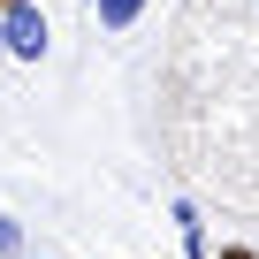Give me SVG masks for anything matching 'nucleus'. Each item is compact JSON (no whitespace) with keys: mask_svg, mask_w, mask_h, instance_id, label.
I'll return each instance as SVG.
<instances>
[{"mask_svg":"<svg viewBox=\"0 0 259 259\" xmlns=\"http://www.w3.org/2000/svg\"><path fill=\"white\" fill-rule=\"evenodd\" d=\"M0 8H8V0H0Z\"/></svg>","mask_w":259,"mask_h":259,"instance_id":"obj_7","label":"nucleus"},{"mask_svg":"<svg viewBox=\"0 0 259 259\" xmlns=\"http://www.w3.org/2000/svg\"><path fill=\"white\" fill-rule=\"evenodd\" d=\"M0 61H16V54H8V16H0Z\"/></svg>","mask_w":259,"mask_h":259,"instance_id":"obj_5","label":"nucleus"},{"mask_svg":"<svg viewBox=\"0 0 259 259\" xmlns=\"http://www.w3.org/2000/svg\"><path fill=\"white\" fill-rule=\"evenodd\" d=\"M138 16H145V0H92V23L99 31H130Z\"/></svg>","mask_w":259,"mask_h":259,"instance_id":"obj_2","label":"nucleus"},{"mask_svg":"<svg viewBox=\"0 0 259 259\" xmlns=\"http://www.w3.org/2000/svg\"><path fill=\"white\" fill-rule=\"evenodd\" d=\"M0 259H31V244H23V221H16V213H0Z\"/></svg>","mask_w":259,"mask_h":259,"instance_id":"obj_3","label":"nucleus"},{"mask_svg":"<svg viewBox=\"0 0 259 259\" xmlns=\"http://www.w3.org/2000/svg\"><path fill=\"white\" fill-rule=\"evenodd\" d=\"M0 16H8V54L16 61H46L54 31H46V8H38V0H8Z\"/></svg>","mask_w":259,"mask_h":259,"instance_id":"obj_1","label":"nucleus"},{"mask_svg":"<svg viewBox=\"0 0 259 259\" xmlns=\"http://www.w3.org/2000/svg\"><path fill=\"white\" fill-rule=\"evenodd\" d=\"M38 259H54V251H38Z\"/></svg>","mask_w":259,"mask_h":259,"instance_id":"obj_6","label":"nucleus"},{"mask_svg":"<svg viewBox=\"0 0 259 259\" xmlns=\"http://www.w3.org/2000/svg\"><path fill=\"white\" fill-rule=\"evenodd\" d=\"M221 259H259V251H251V244H229V251H221Z\"/></svg>","mask_w":259,"mask_h":259,"instance_id":"obj_4","label":"nucleus"},{"mask_svg":"<svg viewBox=\"0 0 259 259\" xmlns=\"http://www.w3.org/2000/svg\"><path fill=\"white\" fill-rule=\"evenodd\" d=\"M84 8H92V0H84Z\"/></svg>","mask_w":259,"mask_h":259,"instance_id":"obj_8","label":"nucleus"}]
</instances>
